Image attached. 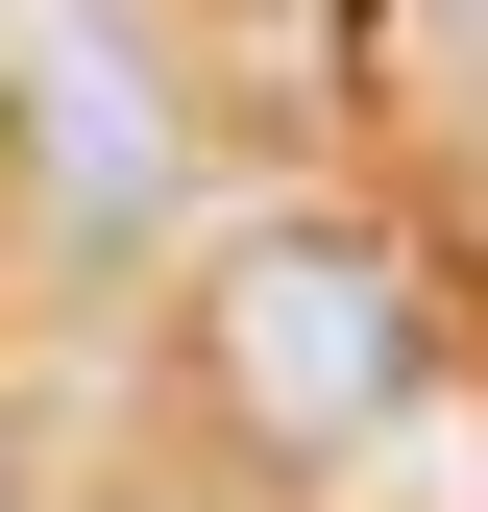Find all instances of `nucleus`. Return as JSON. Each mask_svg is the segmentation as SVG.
I'll use <instances>...</instances> for the list:
<instances>
[{"mask_svg": "<svg viewBox=\"0 0 488 512\" xmlns=\"http://www.w3.org/2000/svg\"><path fill=\"white\" fill-rule=\"evenodd\" d=\"M0 98H25L49 220H98V244H147V220H171L196 122H171V74H147V25H122V0H0Z\"/></svg>", "mask_w": 488, "mask_h": 512, "instance_id": "f03ea898", "label": "nucleus"}, {"mask_svg": "<svg viewBox=\"0 0 488 512\" xmlns=\"http://www.w3.org/2000/svg\"><path fill=\"white\" fill-rule=\"evenodd\" d=\"M196 366H220V415L269 439V464H342V439L415 415L440 317H415V269L366 220H244L220 269H196Z\"/></svg>", "mask_w": 488, "mask_h": 512, "instance_id": "f257e3e1", "label": "nucleus"}, {"mask_svg": "<svg viewBox=\"0 0 488 512\" xmlns=\"http://www.w3.org/2000/svg\"><path fill=\"white\" fill-rule=\"evenodd\" d=\"M0 512H25V415H0Z\"/></svg>", "mask_w": 488, "mask_h": 512, "instance_id": "7ed1b4c3", "label": "nucleus"}]
</instances>
